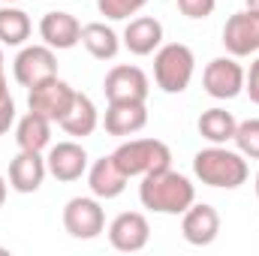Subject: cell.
Masks as SVG:
<instances>
[{
    "mask_svg": "<svg viewBox=\"0 0 259 256\" xmlns=\"http://www.w3.org/2000/svg\"><path fill=\"white\" fill-rule=\"evenodd\" d=\"M193 175L217 190H235L247 181L250 169L241 151H229L223 145H211L193 157Z\"/></svg>",
    "mask_w": 259,
    "mask_h": 256,
    "instance_id": "2",
    "label": "cell"
},
{
    "mask_svg": "<svg viewBox=\"0 0 259 256\" xmlns=\"http://www.w3.org/2000/svg\"><path fill=\"white\" fill-rule=\"evenodd\" d=\"M12 75L21 88H36L49 78L58 75V58H55V49H49L46 42L42 46H27L18 52V58L12 61Z\"/></svg>",
    "mask_w": 259,
    "mask_h": 256,
    "instance_id": "6",
    "label": "cell"
},
{
    "mask_svg": "<svg viewBox=\"0 0 259 256\" xmlns=\"http://www.w3.org/2000/svg\"><path fill=\"white\" fill-rule=\"evenodd\" d=\"M244 3H247V9H256L259 12V0H244Z\"/></svg>",
    "mask_w": 259,
    "mask_h": 256,
    "instance_id": "31",
    "label": "cell"
},
{
    "mask_svg": "<svg viewBox=\"0 0 259 256\" xmlns=\"http://www.w3.org/2000/svg\"><path fill=\"white\" fill-rule=\"evenodd\" d=\"M30 15L12 3H3L0 6V42L3 46H24L30 39Z\"/></svg>",
    "mask_w": 259,
    "mask_h": 256,
    "instance_id": "22",
    "label": "cell"
},
{
    "mask_svg": "<svg viewBox=\"0 0 259 256\" xmlns=\"http://www.w3.org/2000/svg\"><path fill=\"white\" fill-rule=\"evenodd\" d=\"M49 175L46 157L39 151H18L9 163V187L18 193H36Z\"/></svg>",
    "mask_w": 259,
    "mask_h": 256,
    "instance_id": "14",
    "label": "cell"
},
{
    "mask_svg": "<svg viewBox=\"0 0 259 256\" xmlns=\"http://www.w3.org/2000/svg\"><path fill=\"white\" fill-rule=\"evenodd\" d=\"M103 91L109 103H145L148 100V75L139 66L118 64L103 78Z\"/></svg>",
    "mask_w": 259,
    "mask_h": 256,
    "instance_id": "9",
    "label": "cell"
},
{
    "mask_svg": "<svg viewBox=\"0 0 259 256\" xmlns=\"http://www.w3.org/2000/svg\"><path fill=\"white\" fill-rule=\"evenodd\" d=\"M127 175L121 172V166L115 163V157H100L91 169H88V187L97 199H118L127 190Z\"/></svg>",
    "mask_w": 259,
    "mask_h": 256,
    "instance_id": "16",
    "label": "cell"
},
{
    "mask_svg": "<svg viewBox=\"0 0 259 256\" xmlns=\"http://www.w3.org/2000/svg\"><path fill=\"white\" fill-rule=\"evenodd\" d=\"M196 58L184 42L160 46L154 55V81L166 94H184L193 81Z\"/></svg>",
    "mask_w": 259,
    "mask_h": 256,
    "instance_id": "3",
    "label": "cell"
},
{
    "mask_svg": "<svg viewBox=\"0 0 259 256\" xmlns=\"http://www.w3.org/2000/svg\"><path fill=\"white\" fill-rule=\"evenodd\" d=\"M151 238V223L139 211H124L109 223V244L121 253H139Z\"/></svg>",
    "mask_w": 259,
    "mask_h": 256,
    "instance_id": "11",
    "label": "cell"
},
{
    "mask_svg": "<svg viewBox=\"0 0 259 256\" xmlns=\"http://www.w3.org/2000/svg\"><path fill=\"white\" fill-rule=\"evenodd\" d=\"M202 84H205V94L214 100H235L244 91V69L232 55L214 58V61H208L205 72H202Z\"/></svg>",
    "mask_w": 259,
    "mask_h": 256,
    "instance_id": "8",
    "label": "cell"
},
{
    "mask_svg": "<svg viewBox=\"0 0 259 256\" xmlns=\"http://www.w3.org/2000/svg\"><path fill=\"white\" fill-rule=\"evenodd\" d=\"M124 46H127L130 55H154L160 46H163V24L151 15H139L133 18L127 27H124Z\"/></svg>",
    "mask_w": 259,
    "mask_h": 256,
    "instance_id": "17",
    "label": "cell"
},
{
    "mask_svg": "<svg viewBox=\"0 0 259 256\" xmlns=\"http://www.w3.org/2000/svg\"><path fill=\"white\" fill-rule=\"evenodd\" d=\"M181 232H184V238H187L193 247H208V244H214V238L220 235V214H217V208H214V205H205V202H199V205L193 202V205L184 211Z\"/></svg>",
    "mask_w": 259,
    "mask_h": 256,
    "instance_id": "13",
    "label": "cell"
},
{
    "mask_svg": "<svg viewBox=\"0 0 259 256\" xmlns=\"http://www.w3.org/2000/svg\"><path fill=\"white\" fill-rule=\"evenodd\" d=\"M112 157H115V163L121 166V172L127 178H145L157 169L172 166V151L160 139H130Z\"/></svg>",
    "mask_w": 259,
    "mask_h": 256,
    "instance_id": "4",
    "label": "cell"
},
{
    "mask_svg": "<svg viewBox=\"0 0 259 256\" xmlns=\"http://www.w3.org/2000/svg\"><path fill=\"white\" fill-rule=\"evenodd\" d=\"M39 36H42V42H46L49 49L66 52V49H72V46L81 42V24H78L75 15L55 9V12H46V15H42V21H39Z\"/></svg>",
    "mask_w": 259,
    "mask_h": 256,
    "instance_id": "15",
    "label": "cell"
},
{
    "mask_svg": "<svg viewBox=\"0 0 259 256\" xmlns=\"http://www.w3.org/2000/svg\"><path fill=\"white\" fill-rule=\"evenodd\" d=\"M196 127L202 133V139H208L211 145H226V142H232L238 121L232 118V112L214 106V109H208V112L199 115V124H196Z\"/></svg>",
    "mask_w": 259,
    "mask_h": 256,
    "instance_id": "23",
    "label": "cell"
},
{
    "mask_svg": "<svg viewBox=\"0 0 259 256\" xmlns=\"http://www.w3.org/2000/svg\"><path fill=\"white\" fill-rule=\"evenodd\" d=\"M148 124V109L145 103H109L103 127L109 136H133Z\"/></svg>",
    "mask_w": 259,
    "mask_h": 256,
    "instance_id": "18",
    "label": "cell"
},
{
    "mask_svg": "<svg viewBox=\"0 0 259 256\" xmlns=\"http://www.w3.org/2000/svg\"><path fill=\"white\" fill-rule=\"evenodd\" d=\"M46 166H49V175L64 181V184L78 181L88 172V151L78 142H58V145H52Z\"/></svg>",
    "mask_w": 259,
    "mask_h": 256,
    "instance_id": "12",
    "label": "cell"
},
{
    "mask_svg": "<svg viewBox=\"0 0 259 256\" xmlns=\"http://www.w3.org/2000/svg\"><path fill=\"white\" fill-rule=\"evenodd\" d=\"M3 202H6V178L0 175V208H3Z\"/></svg>",
    "mask_w": 259,
    "mask_h": 256,
    "instance_id": "30",
    "label": "cell"
},
{
    "mask_svg": "<svg viewBox=\"0 0 259 256\" xmlns=\"http://www.w3.org/2000/svg\"><path fill=\"white\" fill-rule=\"evenodd\" d=\"M72 100H75V88L55 75V78H49V81L30 88V94H27V109L36 112V115H42V118H49L52 124H61V118L69 112Z\"/></svg>",
    "mask_w": 259,
    "mask_h": 256,
    "instance_id": "7",
    "label": "cell"
},
{
    "mask_svg": "<svg viewBox=\"0 0 259 256\" xmlns=\"http://www.w3.org/2000/svg\"><path fill=\"white\" fill-rule=\"evenodd\" d=\"M0 66H3V52H0Z\"/></svg>",
    "mask_w": 259,
    "mask_h": 256,
    "instance_id": "34",
    "label": "cell"
},
{
    "mask_svg": "<svg viewBox=\"0 0 259 256\" xmlns=\"http://www.w3.org/2000/svg\"><path fill=\"white\" fill-rule=\"evenodd\" d=\"M0 3H18V0H0Z\"/></svg>",
    "mask_w": 259,
    "mask_h": 256,
    "instance_id": "33",
    "label": "cell"
},
{
    "mask_svg": "<svg viewBox=\"0 0 259 256\" xmlns=\"http://www.w3.org/2000/svg\"><path fill=\"white\" fill-rule=\"evenodd\" d=\"M64 229L78 238V241H91L106 229V211L100 205L97 196H72L64 205Z\"/></svg>",
    "mask_w": 259,
    "mask_h": 256,
    "instance_id": "5",
    "label": "cell"
},
{
    "mask_svg": "<svg viewBox=\"0 0 259 256\" xmlns=\"http://www.w3.org/2000/svg\"><path fill=\"white\" fill-rule=\"evenodd\" d=\"M9 97V88H6V75H3V66H0V100Z\"/></svg>",
    "mask_w": 259,
    "mask_h": 256,
    "instance_id": "29",
    "label": "cell"
},
{
    "mask_svg": "<svg viewBox=\"0 0 259 256\" xmlns=\"http://www.w3.org/2000/svg\"><path fill=\"white\" fill-rule=\"evenodd\" d=\"M214 6H217V0H178V9H181V15H187V18H208L211 12H214Z\"/></svg>",
    "mask_w": 259,
    "mask_h": 256,
    "instance_id": "26",
    "label": "cell"
},
{
    "mask_svg": "<svg viewBox=\"0 0 259 256\" xmlns=\"http://www.w3.org/2000/svg\"><path fill=\"white\" fill-rule=\"evenodd\" d=\"M15 142H18V151H39L42 154L52 142V121L36 115V112H27L15 127Z\"/></svg>",
    "mask_w": 259,
    "mask_h": 256,
    "instance_id": "21",
    "label": "cell"
},
{
    "mask_svg": "<svg viewBox=\"0 0 259 256\" xmlns=\"http://www.w3.org/2000/svg\"><path fill=\"white\" fill-rule=\"evenodd\" d=\"M256 196H259V172H256Z\"/></svg>",
    "mask_w": 259,
    "mask_h": 256,
    "instance_id": "32",
    "label": "cell"
},
{
    "mask_svg": "<svg viewBox=\"0 0 259 256\" xmlns=\"http://www.w3.org/2000/svg\"><path fill=\"white\" fill-rule=\"evenodd\" d=\"M148 0H97L100 15H106L109 21H124L130 15H136Z\"/></svg>",
    "mask_w": 259,
    "mask_h": 256,
    "instance_id": "25",
    "label": "cell"
},
{
    "mask_svg": "<svg viewBox=\"0 0 259 256\" xmlns=\"http://www.w3.org/2000/svg\"><path fill=\"white\" fill-rule=\"evenodd\" d=\"M81 46L91 52V58L97 61H112L121 52V39L118 33L106 24V21H91L81 27Z\"/></svg>",
    "mask_w": 259,
    "mask_h": 256,
    "instance_id": "20",
    "label": "cell"
},
{
    "mask_svg": "<svg viewBox=\"0 0 259 256\" xmlns=\"http://www.w3.org/2000/svg\"><path fill=\"white\" fill-rule=\"evenodd\" d=\"M223 46L232 58H247L259 52V12L256 9H244L229 15L226 27H223Z\"/></svg>",
    "mask_w": 259,
    "mask_h": 256,
    "instance_id": "10",
    "label": "cell"
},
{
    "mask_svg": "<svg viewBox=\"0 0 259 256\" xmlns=\"http://www.w3.org/2000/svg\"><path fill=\"white\" fill-rule=\"evenodd\" d=\"M244 91H247L250 103L259 106V58L250 64V72H244Z\"/></svg>",
    "mask_w": 259,
    "mask_h": 256,
    "instance_id": "27",
    "label": "cell"
},
{
    "mask_svg": "<svg viewBox=\"0 0 259 256\" xmlns=\"http://www.w3.org/2000/svg\"><path fill=\"white\" fill-rule=\"evenodd\" d=\"M139 202L148 211H157V214H184L196 202V187L190 184L187 175L166 166V169H157V172L142 178Z\"/></svg>",
    "mask_w": 259,
    "mask_h": 256,
    "instance_id": "1",
    "label": "cell"
},
{
    "mask_svg": "<svg viewBox=\"0 0 259 256\" xmlns=\"http://www.w3.org/2000/svg\"><path fill=\"white\" fill-rule=\"evenodd\" d=\"M235 148L250 157V160H259V118H250V121H241L235 127V136H232Z\"/></svg>",
    "mask_w": 259,
    "mask_h": 256,
    "instance_id": "24",
    "label": "cell"
},
{
    "mask_svg": "<svg viewBox=\"0 0 259 256\" xmlns=\"http://www.w3.org/2000/svg\"><path fill=\"white\" fill-rule=\"evenodd\" d=\"M97 124H100V112H97L94 100L88 94L75 91V100H72L69 112L61 118V130H64L66 136H72V139H88L97 130Z\"/></svg>",
    "mask_w": 259,
    "mask_h": 256,
    "instance_id": "19",
    "label": "cell"
},
{
    "mask_svg": "<svg viewBox=\"0 0 259 256\" xmlns=\"http://www.w3.org/2000/svg\"><path fill=\"white\" fill-rule=\"evenodd\" d=\"M12 121H15V100L12 97H3L0 100V136L9 133Z\"/></svg>",
    "mask_w": 259,
    "mask_h": 256,
    "instance_id": "28",
    "label": "cell"
}]
</instances>
